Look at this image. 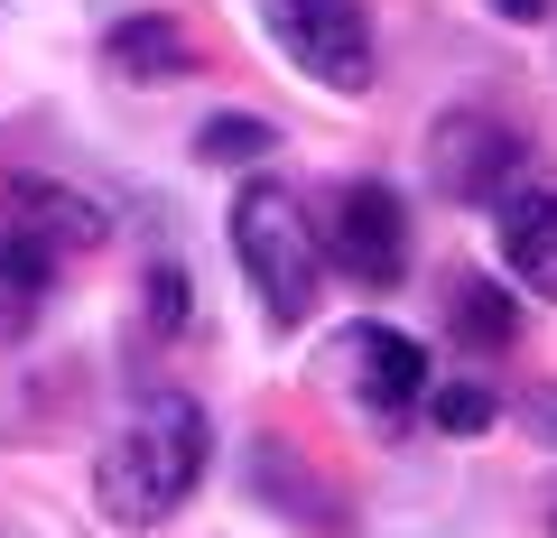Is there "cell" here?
<instances>
[{
	"label": "cell",
	"mask_w": 557,
	"mask_h": 538,
	"mask_svg": "<svg viewBox=\"0 0 557 538\" xmlns=\"http://www.w3.org/2000/svg\"><path fill=\"white\" fill-rule=\"evenodd\" d=\"M325 260H335L354 288H399V279H409V204H399L381 177H354L344 204H335V241H325Z\"/></svg>",
	"instance_id": "6"
},
{
	"label": "cell",
	"mask_w": 557,
	"mask_h": 538,
	"mask_svg": "<svg viewBox=\"0 0 557 538\" xmlns=\"http://www.w3.org/2000/svg\"><path fill=\"white\" fill-rule=\"evenodd\" d=\"M344 399L362 409V427L399 437L418 418V399H428V353L409 335H391V325H354L344 335Z\"/></svg>",
	"instance_id": "5"
},
{
	"label": "cell",
	"mask_w": 557,
	"mask_h": 538,
	"mask_svg": "<svg viewBox=\"0 0 557 538\" xmlns=\"http://www.w3.org/2000/svg\"><path fill=\"white\" fill-rule=\"evenodd\" d=\"M205 455H214V418L186 390H149L121 418V437L94 455V511L112 529H168L196 501Z\"/></svg>",
	"instance_id": "1"
},
{
	"label": "cell",
	"mask_w": 557,
	"mask_h": 538,
	"mask_svg": "<svg viewBox=\"0 0 557 538\" xmlns=\"http://www.w3.org/2000/svg\"><path fill=\"white\" fill-rule=\"evenodd\" d=\"M456 325H465V343L502 353V343H511V298H502V288H483V279H465V288H456Z\"/></svg>",
	"instance_id": "12"
},
{
	"label": "cell",
	"mask_w": 557,
	"mask_h": 538,
	"mask_svg": "<svg viewBox=\"0 0 557 538\" xmlns=\"http://www.w3.org/2000/svg\"><path fill=\"white\" fill-rule=\"evenodd\" d=\"M260 10H270L278 57L298 65L307 84H325V93H372L381 38L362 20V0H260Z\"/></svg>",
	"instance_id": "3"
},
{
	"label": "cell",
	"mask_w": 557,
	"mask_h": 538,
	"mask_svg": "<svg viewBox=\"0 0 557 538\" xmlns=\"http://www.w3.org/2000/svg\"><path fill=\"white\" fill-rule=\"evenodd\" d=\"M233 260H242V279H251L260 316H270L278 335H298V325L317 316V298H325V233L307 223V204L278 177H251L233 196Z\"/></svg>",
	"instance_id": "2"
},
{
	"label": "cell",
	"mask_w": 557,
	"mask_h": 538,
	"mask_svg": "<svg viewBox=\"0 0 557 538\" xmlns=\"http://www.w3.org/2000/svg\"><path fill=\"white\" fill-rule=\"evenodd\" d=\"M102 65L131 75V84H177V75H196V38H186L168 10H139V20H121L112 38H102Z\"/></svg>",
	"instance_id": "9"
},
{
	"label": "cell",
	"mask_w": 557,
	"mask_h": 538,
	"mask_svg": "<svg viewBox=\"0 0 557 538\" xmlns=\"http://www.w3.org/2000/svg\"><path fill=\"white\" fill-rule=\"evenodd\" d=\"M149 325H159V335H177V325H186V279L168 270V260L149 270Z\"/></svg>",
	"instance_id": "14"
},
{
	"label": "cell",
	"mask_w": 557,
	"mask_h": 538,
	"mask_svg": "<svg viewBox=\"0 0 557 538\" xmlns=\"http://www.w3.org/2000/svg\"><path fill=\"white\" fill-rule=\"evenodd\" d=\"M47 298H57V251L20 223H0V343H20Z\"/></svg>",
	"instance_id": "10"
},
{
	"label": "cell",
	"mask_w": 557,
	"mask_h": 538,
	"mask_svg": "<svg viewBox=\"0 0 557 538\" xmlns=\"http://www.w3.org/2000/svg\"><path fill=\"white\" fill-rule=\"evenodd\" d=\"M196 159H214V167L270 159V121H205V130H196Z\"/></svg>",
	"instance_id": "13"
},
{
	"label": "cell",
	"mask_w": 557,
	"mask_h": 538,
	"mask_svg": "<svg viewBox=\"0 0 557 538\" xmlns=\"http://www.w3.org/2000/svg\"><path fill=\"white\" fill-rule=\"evenodd\" d=\"M530 409H539V427L557 437V390H530Z\"/></svg>",
	"instance_id": "15"
},
{
	"label": "cell",
	"mask_w": 557,
	"mask_h": 538,
	"mask_svg": "<svg viewBox=\"0 0 557 538\" xmlns=\"http://www.w3.org/2000/svg\"><path fill=\"white\" fill-rule=\"evenodd\" d=\"M502 20H539V10H548V0H493Z\"/></svg>",
	"instance_id": "16"
},
{
	"label": "cell",
	"mask_w": 557,
	"mask_h": 538,
	"mask_svg": "<svg viewBox=\"0 0 557 538\" xmlns=\"http://www.w3.org/2000/svg\"><path fill=\"white\" fill-rule=\"evenodd\" d=\"M493 251L511 288L557 306V177H511L493 196Z\"/></svg>",
	"instance_id": "7"
},
{
	"label": "cell",
	"mask_w": 557,
	"mask_h": 538,
	"mask_svg": "<svg viewBox=\"0 0 557 538\" xmlns=\"http://www.w3.org/2000/svg\"><path fill=\"white\" fill-rule=\"evenodd\" d=\"M511 177H530V140H520L502 112L456 102V112L428 130V186H437L446 204H465V214H493V196H502Z\"/></svg>",
	"instance_id": "4"
},
{
	"label": "cell",
	"mask_w": 557,
	"mask_h": 538,
	"mask_svg": "<svg viewBox=\"0 0 557 538\" xmlns=\"http://www.w3.org/2000/svg\"><path fill=\"white\" fill-rule=\"evenodd\" d=\"M418 409H428V427H437V437H483V427L502 418L493 390H474V380H446V390H428Z\"/></svg>",
	"instance_id": "11"
},
{
	"label": "cell",
	"mask_w": 557,
	"mask_h": 538,
	"mask_svg": "<svg viewBox=\"0 0 557 538\" xmlns=\"http://www.w3.org/2000/svg\"><path fill=\"white\" fill-rule=\"evenodd\" d=\"M0 223H20V233H38L57 260L94 251L102 233H112V214H102L84 186H57V177H10L0 186Z\"/></svg>",
	"instance_id": "8"
},
{
	"label": "cell",
	"mask_w": 557,
	"mask_h": 538,
	"mask_svg": "<svg viewBox=\"0 0 557 538\" xmlns=\"http://www.w3.org/2000/svg\"><path fill=\"white\" fill-rule=\"evenodd\" d=\"M548 529H557V501H548Z\"/></svg>",
	"instance_id": "17"
}]
</instances>
